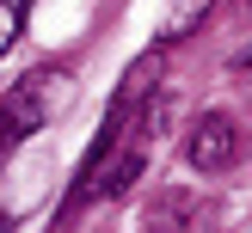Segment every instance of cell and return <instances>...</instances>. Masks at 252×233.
<instances>
[{
    "mask_svg": "<svg viewBox=\"0 0 252 233\" xmlns=\"http://www.w3.org/2000/svg\"><path fill=\"white\" fill-rule=\"evenodd\" d=\"M62 92H68V74H62V68H31V74L6 92V104H0V135H6V141L37 135V129L49 123V110L62 104Z\"/></svg>",
    "mask_w": 252,
    "mask_h": 233,
    "instance_id": "obj_1",
    "label": "cell"
},
{
    "mask_svg": "<svg viewBox=\"0 0 252 233\" xmlns=\"http://www.w3.org/2000/svg\"><path fill=\"white\" fill-rule=\"evenodd\" d=\"M234 68H252V49H240V55H234Z\"/></svg>",
    "mask_w": 252,
    "mask_h": 233,
    "instance_id": "obj_5",
    "label": "cell"
},
{
    "mask_svg": "<svg viewBox=\"0 0 252 233\" xmlns=\"http://www.w3.org/2000/svg\"><path fill=\"white\" fill-rule=\"evenodd\" d=\"M203 215L209 208L191 190H160L154 208H148V233H203Z\"/></svg>",
    "mask_w": 252,
    "mask_h": 233,
    "instance_id": "obj_3",
    "label": "cell"
},
{
    "mask_svg": "<svg viewBox=\"0 0 252 233\" xmlns=\"http://www.w3.org/2000/svg\"><path fill=\"white\" fill-rule=\"evenodd\" d=\"M19 37V6H0V49Z\"/></svg>",
    "mask_w": 252,
    "mask_h": 233,
    "instance_id": "obj_4",
    "label": "cell"
},
{
    "mask_svg": "<svg viewBox=\"0 0 252 233\" xmlns=\"http://www.w3.org/2000/svg\"><path fill=\"white\" fill-rule=\"evenodd\" d=\"M240 147H246L240 123H234L228 110H209V117H197V123H191V141H185V159H191L197 172H228L234 159H240Z\"/></svg>",
    "mask_w": 252,
    "mask_h": 233,
    "instance_id": "obj_2",
    "label": "cell"
},
{
    "mask_svg": "<svg viewBox=\"0 0 252 233\" xmlns=\"http://www.w3.org/2000/svg\"><path fill=\"white\" fill-rule=\"evenodd\" d=\"M0 233H12V215H0Z\"/></svg>",
    "mask_w": 252,
    "mask_h": 233,
    "instance_id": "obj_6",
    "label": "cell"
}]
</instances>
